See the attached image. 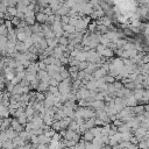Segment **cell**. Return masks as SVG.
Returning a JSON list of instances; mask_svg holds the SVG:
<instances>
[{
  "label": "cell",
  "mask_w": 149,
  "mask_h": 149,
  "mask_svg": "<svg viewBox=\"0 0 149 149\" xmlns=\"http://www.w3.org/2000/svg\"><path fill=\"white\" fill-rule=\"evenodd\" d=\"M132 134H131V132H126V133H121V140L122 141H129L131 139H132Z\"/></svg>",
  "instance_id": "cell-15"
},
{
  "label": "cell",
  "mask_w": 149,
  "mask_h": 149,
  "mask_svg": "<svg viewBox=\"0 0 149 149\" xmlns=\"http://www.w3.org/2000/svg\"><path fill=\"white\" fill-rule=\"evenodd\" d=\"M127 105L128 106H135L136 105V98L135 97H131L127 99Z\"/></svg>",
  "instance_id": "cell-19"
},
{
  "label": "cell",
  "mask_w": 149,
  "mask_h": 149,
  "mask_svg": "<svg viewBox=\"0 0 149 149\" xmlns=\"http://www.w3.org/2000/svg\"><path fill=\"white\" fill-rule=\"evenodd\" d=\"M7 13L11 15V16H16L18 15V8H14L13 6H10L7 8Z\"/></svg>",
  "instance_id": "cell-13"
},
{
  "label": "cell",
  "mask_w": 149,
  "mask_h": 149,
  "mask_svg": "<svg viewBox=\"0 0 149 149\" xmlns=\"http://www.w3.org/2000/svg\"><path fill=\"white\" fill-rule=\"evenodd\" d=\"M104 79H105L106 83H113V82H114V77L111 76V75H110V76H105Z\"/></svg>",
  "instance_id": "cell-23"
},
{
  "label": "cell",
  "mask_w": 149,
  "mask_h": 149,
  "mask_svg": "<svg viewBox=\"0 0 149 149\" xmlns=\"http://www.w3.org/2000/svg\"><path fill=\"white\" fill-rule=\"evenodd\" d=\"M129 141H131V143H133V144H139V140H137L136 136H132V139H131Z\"/></svg>",
  "instance_id": "cell-25"
},
{
  "label": "cell",
  "mask_w": 149,
  "mask_h": 149,
  "mask_svg": "<svg viewBox=\"0 0 149 149\" xmlns=\"http://www.w3.org/2000/svg\"><path fill=\"white\" fill-rule=\"evenodd\" d=\"M146 142H147V144H148V147H149V137L146 139Z\"/></svg>",
  "instance_id": "cell-28"
},
{
  "label": "cell",
  "mask_w": 149,
  "mask_h": 149,
  "mask_svg": "<svg viewBox=\"0 0 149 149\" xmlns=\"http://www.w3.org/2000/svg\"><path fill=\"white\" fill-rule=\"evenodd\" d=\"M88 96H90V92H88V90H86V88H83V87L78 91V95H77V97L80 98V99H88Z\"/></svg>",
  "instance_id": "cell-4"
},
{
  "label": "cell",
  "mask_w": 149,
  "mask_h": 149,
  "mask_svg": "<svg viewBox=\"0 0 149 149\" xmlns=\"http://www.w3.org/2000/svg\"><path fill=\"white\" fill-rule=\"evenodd\" d=\"M88 106H91L93 108H97V110H101V108H104V101L96 100L95 103H90V104H88Z\"/></svg>",
  "instance_id": "cell-9"
},
{
  "label": "cell",
  "mask_w": 149,
  "mask_h": 149,
  "mask_svg": "<svg viewBox=\"0 0 149 149\" xmlns=\"http://www.w3.org/2000/svg\"><path fill=\"white\" fill-rule=\"evenodd\" d=\"M137 147H139V149H148V144H147L146 140L140 141V142H139V144H137Z\"/></svg>",
  "instance_id": "cell-20"
},
{
  "label": "cell",
  "mask_w": 149,
  "mask_h": 149,
  "mask_svg": "<svg viewBox=\"0 0 149 149\" xmlns=\"http://www.w3.org/2000/svg\"><path fill=\"white\" fill-rule=\"evenodd\" d=\"M122 125H124V122H122V120H120V119H115V120H114V126L120 127Z\"/></svg>",
  "instance_id": "cell-24"
},
{
  "label": "cell",
  "mask_w": 149,
  "mask_h": 149,
  "mask_svg": "<svg viewBox=\"0 0 149 149\" xmlns=\"http://www.w3.org/2000/svg\"><path fill=\"white\" fill-rule=\"evenodd\" d=\"M12 23H13V24H15V26H19V23H20V19H18V18H13V19H12Z\"/></svg>",
  "instance_id": "cell-26"
},
{
  "label": "cell",
  "mask_w": 149,
  "mask_h": 149,
  "mask_svg": "<svg viewBox=\"0 0 149 149\" xmlns=\"http://www.w3.org/2000/svg\"><path fill=\"white\" fill-rule=\"evenodd\" d=\"M103 56H105V57H111V56H113V51H112V49H110V48H105V50H104V52H103Z\"/></svg>",
  "instance_id": "cell-18"
},
{
  "label": "cell",
  "mask_w": 149,
  "mask_h": 149,
  "mask_svg": "<svg viewBox=\"0 0 149 149\" xmlns=\"http://www.w3.org/2000/svg\"><path fill=\"white\" fill-rule=\"evenodd\" d=\"M3 147L4 148H7V149H14L15 148V146L13 143V140H6V141H4L3 142Z\"/></svg>",
  "instance_id": "cell-11"
},
{
  "label": "cell",
  "mask_w": 149,
  "mask_h": 149,
  "mask_svg": "<svg viewBox=\"0 0 149 149\" xmlns=\"http://www.w3.org/2000/svg\"><path fill=\"white\" fill-rule=\"evenodd\" d=\"M118 132L120 133H126V132H131V127L128 125H122L120 127H118Z\"/></svg>",
  "instance_id": "cell-14"
},
{
  "label": "cell",
  "mask_w": 149,
  "mask_h": 149,
  "mask_svg": "<svg viewBox=\"0 0 149 149\" xmlns=\"http://www.w3.org/2000/svg\"><path fill=\"white\" fill-rule=\"evenodd\" d=\"M0 132H1V129H0Z\"/></svg>",
  "instance_id": "cell-30"
},
{
  "label": "cell",
  "mask_w": 149,
  "mask_h": 149,
  "mask_svg": "<svg viewBox=\"0 0 149 149\" xmlns=\"http://www.w3.org/2000/svg\"><path fill=\"white\" fill-rule=\"evenodd\" d=\"M96 126V119H87V120L85 121V127H86V129H91L92 127H95Z\"/></svg>",
  "instance_id": "cell-10"
},
{
  "label": "cell",
  "mask_w": 149,
  "mask_h": 149,
  "mask_svg": "<svg viewBox=\"0 0 149 149\" xmlns=\"http://www.w3.org/2000/svg\"><path fill=\"white\" fill-rule=\"evenodd\" d=\"M87 57H88L87 51H79L78 55L76 56V59L79 61V62H85V61H87Z\"/></svg>",
  "instance_id": "cell-3"
},
{
  "label": "cell",
  "mask_w": 149,
  "mask_h": 149,
  "mask_svg": "<svg viewBox=\"0 0 149 149\" xmlns=\"http://www.w3.org/2000/svg\"><path fill=\"white\" fill-rule=\"evenodd\" d=\"M19 136H20L22 140H24V141L27 142V141H31L32 133H31V131L24 129V131H22V132H20V133H19Z\"/></svg>",
  "instance_id": "cell-2"
},
{
  "label": "cell",
  "mask_w": 149,
  "mask_h": 149,
  "mask_svg": "<svg viewBox=\"0 0 149 149\" xmlns=\"http://www.w3.org/2000/svg\"><path fill=\"white\" fill-rule=\"evenodd\" d=\"M11 127H12L14 131H16L18 133H20V132L24 131V126H23V125H21V124L19 122V120H16V119H12Z\"/></svg>",
  "instance_id": "cell-1"
},
{
  "label": "cell",
  "mask_w": 149,
  "mask_h": 149,
  "mask_svg": "<svg viewBox=\"0 0 149 149\" xmlns=\"http://www.w3.org/2000/svg\"><path fill=\"white\" fill-rule=\"evenodd\" d=\"M85 148L86 149H97L95 147V144L92 142H90V141H85Z\"/></svg>",
  "instance_id": "cell-22"
},
{
  "label": "cell",
  "mask_w": 149,
  "mask_h": 149,
  "mask_svg": "<svg viewBox=\"0 0 149 149\" xmlns=\"http://www.w3.org/2000/svg\"><path fill=\"white\" fill-rule=\"evenodd\" d=\"M11 122H12V119L11 118H4L3 125H1V127H0V129H1V131H6L7 128L11 127Z\"/></svg>",
  "instance_id": "cell-5"
},
{
  "label": "cell",
  "mask_w": 149,
  "mask_h": 149,
  "mask_svg": "<svg viewBox=\"0 0 149 149\" xmlns=\"http://www.w3.org/2000/svg\"><path fill=\"white\" fill-rule=\"evenodd\" d=\"M1 149H7V148H4V147H3V148H1Z\"/></svg>",
  "instance_id": "cell-29"
},
{
  "label": "cell",
  "mask_w": 149,
  "mask_h": 149,
  "mask_svg": "<svg viewBox=\"0 0 149 149\" xmlns=\"http://www.w3.org/2000/svg\"><path fill=\"white\" fill-rule=\"evenodd\" d=\"M58 43L61 46H68V40L65 39V36H61L58 39Z\"/></svg>",
  "instance_id": "cell-21"
},
{
  "label": "cell",
  "mask_w": 149,
  "mask_h": 149,
  "mask_svg": "<svg viewBox=\"0 0 149 149\" xmlns=\"http://www.w3.org/2000/svg\"><path fill=\"white\" fill-rule=\"evenodd\" d=\"M6 34H8L7 27L5 24H0V35H5L6 36Z\"/></svg>",
  "instance_id": "cell-17"
},
{
  "label": "cell",
  "mask_w": 149,
  "mask_h": 149,
  "mask_svg": "<svg viewBox=\"0 0 149 149\" xmlns=\"http://www.w3.org/2000/svg\"><path fill=\"white\" fill-rule=\"evenodd\" d=\"M37 136H39V143L49 144V143L51 142V139H50V137H48L44 133H43V134H41V135H37Z\"/></svg>",
  "instance_id": "cell-6"
},
{
  "label": "cell",
  "mask_w": 149,
  "mask_h": 149,
  "mask_svg": "<svg viewBox=\"0 0 149 149\" xmlns=\"http://www.w3.org/2000/svg\"><path fill=\"white\" fill-rule=\"evenodd\" d=\"M48 15L46 14V13H39L37 15H36V20H37V22H40V23H44V22H47L48 21Z\"/></svg>",
  "instance_id": "cell-8"
},
{
  "label": "cell",
  "mask_w": 149,
  "mask_h": 149,
  "mask_svg": "<svg viewBox=\"0 0 149 149\" xmlns=\"http://www.w3.org/2000/svg\"><path fill=\"white\" fill-rule=\"evenodd\" d=\"M48 86H49V84H48V83H43V82H41V84H39V86H37V90H39V91H46L47 88H48Z\"/></svg>",
  "instance_id": "cell-16"
},
{
  "label": "cell",
  "mask_w": 149,
  "mask_h": 149,
  "mask_svg": "<svg viewBox=\"0 0 149 149\" xmlns=\"http://www.w3.org/2000/svg\"><path fill=\"white\" fill-rule=\"evenodd\" d=\"M83 139H84V141H90V142H92V140L95 139V135H93V133L88 129V131H86L84 134H83Z\"/></svg>",
  "instance_id": "cell-7"
},
{
  "label": "cell",
  "mask_w": 149,
  "mask_h": 149,
  "mask_svg": "<svg viewBox=\"0 0 149 149\" xmlns=\"http://www.w3.org/2000/svg\"><path fill=\"white\" fill-rule=\"evenodd\" d=\"M114 87H115V90H120L122 85H121V83H114Z\"/></svg>",
  "instance_id": "cell-27"
},
{
  "label": "cell",
  "mask_w": 149,
  "mask_h": 149,
  "mask_svg": "<svg viewBox=\"0 0 149 149\" xmlns=\"http://www.w3.org/2000/svg\"><path fill=\"white\" fill-rule=\"evenodd\" d=\"M18 120H19V122H20L21 125H23V126H26V124L28 122V118H27V115H26V113H24V114H22L21 116H19V118H18Z\"/></svg>",
  "instance_id": "cell-12"
}]
</instances>
